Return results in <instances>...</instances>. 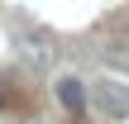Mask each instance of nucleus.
<instances>
[{
    "label": "nucleus",
    "mask_w": 129,
    "mask_h": 124,
    "mask_svg": "<svg viewBox=\"0 0 129 124\" xmlns=\"http://www.w3.org/2000/svg\"><path fill=\"white\" fill-rule=\"evenodd\" d=\"M19 57L34 62V67H48V62H53V48H48V38H29V33H19Z\"/></svg>",
    "instance_id": "nucleus-3"
},
{
    "label": "nucleus",
    "mask_w": 129,
    "mask_h": 124,
    "mask_svg": "<svg viewBox=\"0 0 129 124\" xmlns=\"http://www.w3.org/2000/svg\"><path fill=\"white\" fill-rule=\"evenodd\" d=\"M91 100H96V110H101L105 119H129V86L124 81H115V76L96 81V86H91Z\"/></svg>",
    "instance_id": "nucleus-1"
},
{
    "label": "nucleus",
    "mask_w": 129,
    "mask_h": 124,
    "mask_svg": "<svg viewBox=\"0 0 129 124\" xmlns=\"http://www.w3.org/2000/svg\"><path fill=\"white\" fill-rule=\"evenodd\" d=\"M53 96H57V105H62V110H72V115H77V110L86 105V96H91V91H86V81H81V76L62 72V76L53 81Z\"/></svg>",
    "instance_id": "nucleus-2"
}]
</instances>
